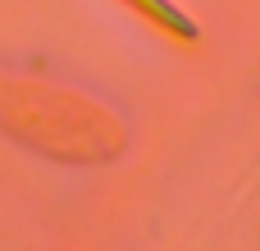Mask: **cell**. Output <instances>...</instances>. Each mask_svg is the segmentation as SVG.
Masks as SVG:
<instances>
[{
    "label": "cell",
    "mask_w": 260,
    "mask_h": 251,
    "mask_svg": "<svg viewBox=\"0 0 260 251\" xmlns=\"http://www.w3.org/2000/svg\"><path fill=\"white\" fill-rule=\"evenodd\" d=\"M0 128L59 160H96L119 146V133H110L96 105L37 78H0Z\"/></svg>",
    "instance_id": "cell-1"
}]
</instances>
